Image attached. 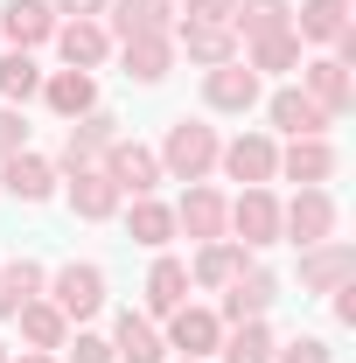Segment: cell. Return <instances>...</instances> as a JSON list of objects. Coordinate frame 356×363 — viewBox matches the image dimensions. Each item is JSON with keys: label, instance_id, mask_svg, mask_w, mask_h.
Returning a JSON list of instances; mask_svg holds the SVG:
<instances>
[{"label": "cell", "instance_id": "cell-14", "mask_svg": "<svg viewBox=\"0 0 356 363\" xmlns=\"http://www.w3.org/2000/svg\"><path fill=\"white\" fill-rule=\"evenodd\" d=\"M343 279H356V245L328 238V245H308V252H301V286H308V294H335Z\"/></svg>", "mask_w": 356, "mask_h": 363}, {"label": "cell", "instance_id": "cell-34", "mask_svg": "<svg viewBox=\"0 0 356 363\" xmlns=\"http://www.w3.org/2000/svg\"><path fill=\"white\" fill-rule=\"evenodd\" d=\"M272 350H279V342H272L266 321H238V328L217 342V357H223V363H272Z\"/></svg>", "mask_w": 356, "mask_h": 363}, {"label": "cell", "instance_id": "cell-29", "mask_svg": "<svg viewBox=\"0 0 356 363\" xmlns=\"http://www.w3.org/2000/svg\"><path fill=\"white\" fill-rule=\"evenodd\" d=\"M350 28V0H301L294 7V35L301 43H335Z\"/></svg>", "mask_w": 356, "mask_h": 363}, {"label": "cell", "instance_id": "cell-19", "mask_svg": "<svg viewBox=\"0 0 356 363\" xmlns=\"http://www.w3.org/2000/svg\"><path fill=\"white\" fill-rule=\"evenodd\" d=\"M43 105L56 119H84V112H98V77H91V70H49L43 77Z\"/></svg>", "mask_w": 356, "mask_h": 363}, {"label": "cell", "instance_id": "cell-6", "mask_svg": "<svg viewBox=\"0 0 356 363\" xmlns=\"http://www.w3.org/2000/svg\"><path fill=\"white\" fill-rule=\"evenodd\" d=\"M217 168H223L230 182H245V189H266V182H279V140H272V133H238V140H223Z\"/></svg>", "mask_w": 356, "mask_h": 363}, {"label": "cell", "instance_id": "cell-10", "mask_svg": "<svg viewBox=\"0 0 356 363\" xmlns=\"http://www.w3.org/2000/svg\"><path fill=\"white\" fill-rule=\"evenodd\" d=\"M175 357H196V363H210L217 357V342H223V321H217V308H189L182 301L175 315H168V335H161Z\"/></svg>", "mask_w": 356, "mask_h": 363}, {"label": "cell", "instance_id": "cell-3", "mask_svg": "<svg viewBox=\"0 0 356 363\" xmlns=\"http://www.w3.org/2000/svg\"><path fill=\"white\" fill-rule=\"evenodd\" d=\"M223 230H230V245H245V252L279 245V196H272V189H238V196H230Z\"/></svg>", "mask_w": 356, "mask_h": 363}, {"label": "cell", "instance_id": "cell-23", "mask_svg": "<svg viewBox=\"0 0 356 363\" xmlns=\"http://www.w3.org/2000/svg\"><path fill=\"white\" fill-rule=\"evenodd\" d=\"M279 175L301 182V189H321V182L335 175V147L328 140H287L279 147Z\"/></svg>", "mask_w": 356, "mask_h": 363}, {"label": "cell", "instance_id": "cell-1", "mask_svg": "<svg viewBox=\"0 0 356 363\" xmlns=\"http://www.w3.org/2000/svg\"><path fill=\"white\" fill-rule=\"evenodd\" d=\"M217 154H223L217 126H203V119H175L168 140H161V175H168V182H210Z\"/></svg>", "mask_w": 356, "mask_h": 363}, {"label": "cell", "instance_id": "cell-27", "mask_svg": "<svg viewBox=\"0 0 356 363\" xmlns=\"http://www.w3.org/2000/svg\"><path fill=\"white\" fill-rule=\"evenodd\" d=\"M49 272L35 266V259H14V266H0V321H14L28 301H43Z\"/></svg>", "mask_w": 356, "mask_h": 363}, {"label": "cell", "instance_id": "cell-5", "mask_svg": "<svg viewBox=\"0 0 356 363\" xmlns=\"http://www.w3.org/2000/svg\"><path fill=\"white\" fill-rule=\"evenodd\" d=\"M98 168H105V175H112V189H119V196H154V189H161V154H154V147H140V140H112V147H105V161H98Z\"/></svg>", "mask_w": 356, "mask_h": 363}, {"label": "cell", "instance_id": "cell-26", "mask_svg": "<svg viewBox=\"0 0 356 363\" xmlns=\"http://www.w3.org/2000/svg\"><path fill=\"white\" fill-rule=\"evenodd\" d=\"M279 28H294V0H238V14H230L238 43H259V35H279Z\"/></svg>", "mask_w": 356, "mask_h": 363}, {"label": "cell", "instance_id": "cell-20", "mask_svg": "<svg viewBox=\"0 0 356 363\" xmlns=\"http://www.w3.org/2000/svg\"><path fill=\"white\" fill-rule=\"evenodd\" d=\"M175 49L189 56V63L217 70V63H230V56H238V35H230L223 21H175Z\"/></svg>", "mask_w": 356, "mask_h": 363}, {"label": "cell", "instance_id": "cell-41", "mask_svg": "<svg viewBox=\"0 0 356 363\" xmlns=\"http://www.w3.org/2000/svg\"><path fill=\"white\" fill-rule=\"evenodd\" d=\"M7 363H56V350H21V357H7Z\"/></svg>", "mask_w": 356, "mask_h": 363}, {"label": "cell", "instance_id": "cell-9", "mask_svg": "<svg viewBox=\"0 0 356 363\" xmlns=\"http://www.w3.org/2000/svg\"><path fill=\"white\" fill-rule=\"evenodd\" d=\"M279 301V279H272L266 266H245L230 286H223V308H217V321L223 328H238V321H266V308Z\"/></svg>", "mask_w": 356, "mask_h": 363}, {"label": "cell", "instance_id": "cell-13", "mask_svg": "<svg viewBox=\"0 0 356 363\" xmlns=\"http://www.w3.org/2000/svg\"><path fill=\"white\" fill-rule=\"evenodd\" d=\"M301 91H308L328 119H343L356 105V70H343L335 56H314V63H301Z\"/></svg>", "mask_w": 356, "mask_h": 363}, {"label": "cell", "instance_id": "cell-32", "mask_svg": "<svg viewBox=\"0 0 356 363\" xmlns=\"http://www.w3.org/2000/svg\"><path fill=\"white\" fill-rule=\"evenodd\" d=\"M14 328H21V342H28V350H63V342H70V321L56 315L49 301H28V308L14 315Z\"/></svg>", "mask_w": 356, "mask_h": 363}, {"label": "cell", "instance_id": "cell-42", "mask_svg": "<svg viewBox=\"0 0 356 363\" xmlns=\"http://www.w3.org/2000/svg\"><path fill=\"white\" fill-rule=\"evenodd\" d=\"M0 363H7V342H0Z\"/></svg>", "mask_w": 356, "mask_h": 363}, {"label": "cell", "instance_id": "cell-24", "mask_svg": "<svg viewBox=\"0 0 356 363\" xmlns=\"http://www.w3.org/2000/svg\"><path fill=\"white\" fill-rule=\"evenodd\" d=\"M245 266H252V252H245V245H230V238H210V245L196 252L189 279H196V286H210V294H223V286H230Z\"/></svg>", "mask_w": 356, "mask_h": 363}, {"label": "cell", "instance_id": "cell-40", "mask_svg": "<svg viewBox=\"0 0 356 363\" xmlns=\"http://www.w3.org/2000/svg\"><path fill=\"white\" fill-rule=\"evenodd\" d=\"M335 321H343V328H356V279H343V286H335Z\"/></svg>", "mask_w": 356, "mask_h": 363}, {"label": "cell", "instance_id": "cell-22", "mask_svg": "<svg viewBox=\"0 0 356 363\" xmlns=\"http://www.w3.org/2000/svg\"><path fill=\"white\" fill-rule=\"evenodd\" d=\"M0 189H7L14 203H49V196H56V168H49L43 154H7V161H0Z\"/></svg>", "mask_w": 356, "mask_h": 363}, {"label": "cell", "instance_id": "cell-12", "mask_svg": "<svg viewBox=\"0 0 356 363\" xmlns=\"http://www.w3.org/2000/svg\"><path fill=\"white\" fill-rule=\"evenodd\" d=\"M203 105H210V112H252V105H259V70H245V56L203 70Z\"/></svg>", "mask_w": 356, "mask_h": 363}, {"label": "cell", "instance_id": "cell-8", "mask_svg": "<svg viewBox=\"0 0 356 363\" xmlns=\"http://www.w3.org/2000/svg\"><path fill=\"white\" fill-rule=\"evenodd\" d=\"M266 119H272V133H287V140H328V126H335L301 84L272 91V98H266Z\"/></svg>", "mask_w": 356, "mask_h": 363}, {"label": "cell", "instance_id": "cell-35", "mask_svg": "<svg viewBox=\"0 0 356 363\" xmlns=\"http://www.w3.org/2000/svg\"><path fill=\"white\" fill-rule=\"evenodd\" d=\"M272 363H335V350L321 342V335H294V342H279Z\"/></svg>", "mask_w": 356, "mask_h": 363}, {"label": "cell", "instance_id": "cell-28", "mask_svg": "<svg viewBox=\"0 0 356 363\" xmlns=\"http://www.w3.org/2000/svg\"><path fill=\"white\" fill-rule=\"evenodd\" d=\"M182 301H189V266L161 252V259H154V272H147V315H161V321H168Z\"/></svg>", "mask_w": 356, "mask_h": 363}, {"label": "cell", "instance_id": "cell-18", "mask_svg": "<svg viewBox=\"0 0 356 363\" xmlns=\"http://www.w3.org/2000/svg\"><path fill=\"white\" fill-rule=\"evenodd\" d=\"M105 342H112V363H161V357H168V342H161L154 315H133V308L112 321V335H105Z\"/></svg>", "mask_w": 356, "mask_h": 363}, {"label": "cell", "instance_id": "cell-4", "mask_svg": "<svg viewBox=\"0 0 356 363\" xmlns=\"http://www.w3.org/2000/svg\"><path fill=\"white\" fill-rule=\"evenodd\" d=\"M279 238L301 245V252L308 245H328L335 238V196L328 189H301L294 203H279Z\"/></svg>", "mask_w": 356, "mask_h": 363}, {"label": "cell", "instance_id": "cell-30", "mask_svg": "<svg viewBox=\"0 0 356 363\" xmlns=\"http://www.w3.org/2000/svg\"><path fill=\"white\" fill-rule=\"evenodd\" d=\"M28 98H43L35 49H7V56H0V105H28Z\"/></svg>", "mask_w": 356, "mask_h": 363}, {"label": "cell", "instance_id": "cell-17", "mask_svg": "<svg viewBox=\"0 0 356 363\" xmlns=\"http://www.w3.org/2000/svg\"><path fill=\"white\" fill-rule=\"evenodd\" d=\"M112 140H119V119H112V112H84V119H70V133H63V175L105 161Z\"/></svg>", "mask_w": 356, "mask_h": 363}, {"label": "cell", "instance_id": "cell-16", "mask_svg": "<svg viewBox=\"0 0 356 363\" xmlns=\"http://www.w3.org/2000/svg\"><path fill=\"white\" fill-rule=\"evenodd\" d=\"M56 56H63V70H98L105 56H112V35H105V21H56Z\"/></svg>", "mask_w": 356, "mask_h": 363}, {"label": "cell", "instance_id": "cell-43", "mask_svg": "<svg viewBox=\"0 0 356 363\" xmlns=\"http://www.w3.org/2000/svg\"><path fill=\"white\" fill-rule=\"evenodd\" d=\"M182 363H196V357H182Z\"/></svg>", "mask_w": 356, "mask_h": 363}, {"label": "cell", "instance_id": "cell-7", "mask_svg": "<svg viewBox=\"0 0 356 363\" xmlns=\"http://www.w3.org/2000/svg\"><path fill=\"white\" fill-rule=\"evenodd\" d=\"M105 35H112V43L175 35V0H105Z\"/></svg>", "mask_w": 356, "mask_h": 363}, {"label": "cell", "instance_id": "cell-37", "mask_svg": "<svg viewBox=\"0 0 356 363\" xmlns=\"http://www.w3.org/2000/svg\"><path fill=\"white\" fill-rule=\"evenodd\" d=\"M63 350H70V363H112V342H105V335H84V328H77Z\"/></svg>", "mask_w": 356, "mask_h": 363}, {"label": "cell", "instance_id": "cell-11", "mask_svg": "<svg viewBox=\"0 0 356 363\" xmlns=\"http://www.w3.org/2000/svg\"><path fill=\"white\" fill-rule=\"evenodd\" d=\"M223 217H230V196H217L210 182H189L175 203V230H189L196 245H210V238H230L223 230Z\"/></svg>", "mask_w": 356, "mask_h": 363}, {"label": "cell", "instance_id": "cell-36", "mask_svg": "<svg viewBox=\"0 0 356 363\" xmlns=\"http://www.w3.org/2000/svg\"><path fill=\"white\" fill-rule=\"evenodd\" d=\"M7 154H28V119L14 112V105H0V161Z\"/></svg>", "mask_w": 356, "mask_h": 363}, {"label": "cell", "instance_id": "cell-2", "mask_svg": "<svg viewBox=\"0 0 356 363\" xmlns=\"http://www.w3.org/2000/svg\"><path fill=\"white\" fill-rule=\"evenodd\" d=\"M43 301H49L63 321H70V328H77V321H91L98 308H105V266H91V259H70L63 272H49Z\"/></svg>", "mask_w": 356, "mask_h": 363}, {"label": "cell", "instance_id": "cell-39", "mask_svg": "<svg viewBox=\"0 0 356 363\" xmlns=\"http://www.w3.org/2000/svg\"><path fill=\"white\" fill-rule=\"evenodd\" d=\"M56 21H105V0H49Z\"/></svg>", "mask_w": 356, "mask_h": 363}, {"label": "cell", "instance_id": "cell-25", "mask_svg": "<svg viewBox=\"0 0 356 363\" xmlns=\"http://www.w3.org/2000/svg\"><path fill=\"white\" fill-rule=\"evenodd\" d=\"M119 63L133 84H161L175 70V35H140V43H119Z\"/></svg>", "mask_w": 356, "mask_h": 363}, {"label": "cell", "instance_id": "cell-33", "mask_svg": "<svg viewBox=\"0 0 356 363\" xmlns=\"http://www.w3.org/2000/svg\"><path fill=\"white\" fill-rule=\"evenodd\" d=\"M245 70H301V35L294 28H279V35H259V43H245Z\"/></svg>", "mask_w": 356, "mask_h": 363}, {"label": "cell", "instance_id": "cell-15", "mask_svg": "<svg viewBox=\"0 0 356 363\" xmlns=\"http://www.w3.org/2000/svg\"><path fill=\"white\" fill-rule=\"evenodd\" d=\"M63 189H70V210H77L84 224H105V217H119V203H126L98 161H91V168H70V182H63Z\"/></svg>", "mask_w": 356, "mask_h": 363}, {"label": "cell", "instance_id": "cell-31", "mask_svg": "<svg viewBox=\"0 0 356 363\" xmlns=\"http://www.w3.org/2000/svg\"><path fill=\"white\" fill-rule=\"evenodd\" d=\"M126 230H133V245L161 252V245L175 238V210H168V203H154V196H133V210H126Z\"/></svg>", "mask_w": 356, "mask_h": 363}, {"label": "cell", "instance_id": "cell-21", "mask_svg": "<svg viewBox=\"0 0 356 363\" xmlns=\"http://www.w3.org/2000/svg\"><path fill=\"white\" fill-rule=\"evenodd\" d=\"M0 35L14 49H43L49 35H56V7H49V0H7V7H0Z\"/></svg>", "mask_w": 356, "mask_h": 363}, {"label": "cell", "instance_id": "cell-38", "mask_svg": "<svg viewBox=\"0 0 356 363\" xmlns=\"http://www.w3.org/2000/svg\"><path fill=\"white\" fill-rule=\"evenodd\" d=\"M182 14H189V21H223V28H230V14H238V0H189Z\"/></svg>", "mask_w": 356, "mask_h": 363}]
</instances>
